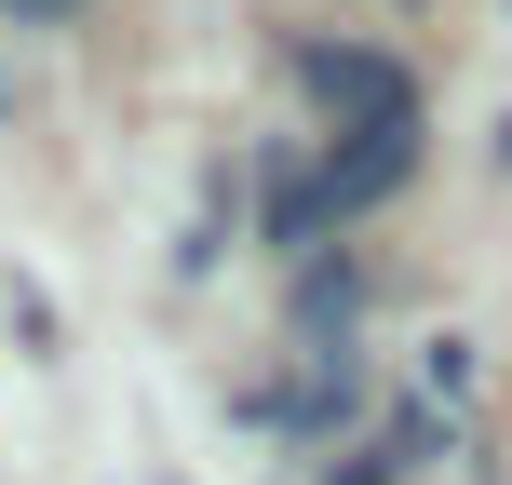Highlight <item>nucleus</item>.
<instances>
[{
    "label": "nucleus",
    "mask_w": 512,
    "mask_h": 485,
    "mask_svg": "<svg viewBox=\"0 0 512 485\" xmlns=\"http://www.w3.org/2000/svg\"><path fill=\"white\" fill-rule=\"evenodd\" d=\"M297 95L310 108H337V122H418V95H405V68H391V54H351V41H310L297 54Z\"/></svg>",
    "instance_id": "nucleus-1"
},
{
    "label": "nucleus",
    "mask_w": 512,
    "mask_h": 485,
    "mask_svg": "<svg viewBox=\"0 0 512 485\" xmlns=\"http://www.w3.org/2000/svg\"><path fill=\"white\" fill-rule=\"evenodd\" d=\"M405 176H418V122H364L351 149L310 176V203H324V230H337V216H364L378 189H405Z\"/></svg>",
    "instance_id": "nucleus-2"
},
{
    "label": "nucleus",
    "mask_w": 512,
    "mask_h": 485,
    "mask_svg": "<svg viewBox=\"0 0 512 485\" xmlns=\"http://www.w3.org/2000/svg\"><path fill=\"white\" fill-rule=\"evenodd\" d=\"M499 149H512V122H499Z\"/></svg>",
    "instance_id": "nucleus-4"
},
{
    "label": "nucleus",
    "mask_w": 512,
    "mask_h": 485,
    "mask_svg": "<svg viewBox=\"0 0 512 485\" xmlns=\"http://www.w3.org/2000/svg\"><path fill=\"white\" fill-rule=\"evenodd\" d=\"M0 14H27V27H41V14H81V0H0Z\"/></svg>",
    "instance_id": "nucleus-3"
}]
</instances>
